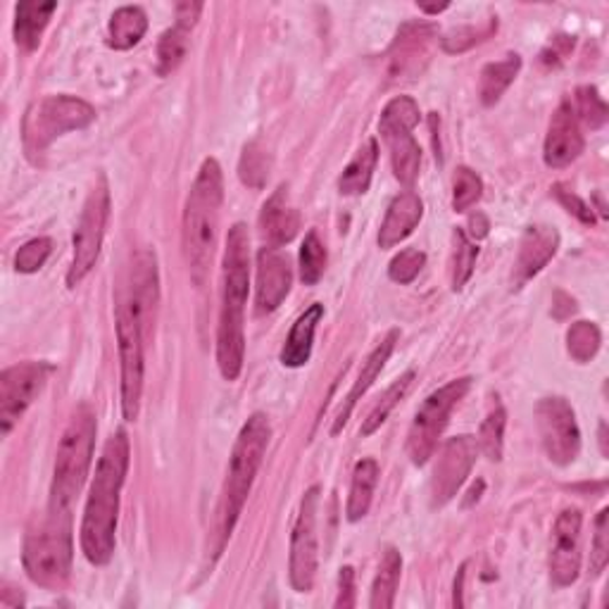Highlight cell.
I'll use <instances>...</instances> for the list:
<instances>
[{"instance_id": "obj_1", "label": "cell", "mask_w": 609, "mask_h": 609, "mask_svg": "<svg viewBox=\"0 0 609 609\" xmlns=\"http://www.w3.org/2000/svg\"><path fill=\"white\" fill-rule=\"evenodd\" d=\"M129 457V436L127 432H117L107 438L99 464H95L84 521H81V550L95 566H105L115 555L119 495L127 481Z\"/></svg>"}, {"instance_id": "obj_2", "label": "cell", "mask_w": 609, "mask_h": 609, "mask_svg": "<svg viewBox=\"0 0 609 609\" xmlns=\"http://www.w3.org/2000/svg\"><path fill=\"white\" fill-rule=\"evenodd\" d=\"M251 288V233L245 225H233L221 262V310L217 326V365L221 377L237 381L243 369L245 334L243 314Z\"/></svg>"}, {"instance_id": "obj_3", "label": "cell", "mask_w": 609, "mask_h": 609, "mask_svg": "<svg viewBox=\"0 0 609 609\" xmlns=\"http://www.w3.org/2000/svg\"><path fill=\"white\" fill-rule=\"evenodd\" d=\"M221 205H225V174L219 162L207 158L200 164V172L193 182L186 205H184V257L191 272V279L196 286H203L215 257Z\"/></svg>"}, {"instance_id": "obj_4", "label": "cell", "mask_w": 609, "mask_h": 609, "mask_svg": "<svg viewBox=\"0 0 609 609\" xmlns=\"http://www.w3.org/2000/svg\"><path fill=\"white\" fill-rule=\"evenodd\" d=\"M269 438H272L269 417L262 412H255L251 414V420L243 424L237 443H233L227 483H225V491H221V505H219V538H221L219 550L229 541L233 526H237L241 517L248 495L253 491L255 476L260 472L262 460H265Z\"/></svg>"}, {"instance_id": "obj_5", "label": "cell", "mask_w": 609, "mask_h": 609, "mask_svg": "<svg viewBox=\"0 0 609 609\" xmlns=\"http://www.w3.org/2000/svg\"><path fill=\"white\" fill-rule=\"evenodd\" d=\"M74 538H72V509L50 507L38 526L24 538V572L36 586L60 590L72 574Z\"/></svg>"}, {"instance_id": "obj_6", "label": "cell", "mask_w": 609, "mask_h": 609, "mask_svg": "<svg viewBox=\"0 0 609 609\" xmlns=\"http://www.w3.org/2000/svg\"><path fill=\"white\" fill-rule=\"evenodd\" d=\"M95 432H99V424H95L93 410L89 405H79L60 438L58 455H55L50 507L72 509L93 462Z\"/></svg>"}, {"instance_id": "obj_7", "label": "cell", "mask_w": 609, "mask_h": 609, "mask_svg": "<svg viewBox=\"0 0 609 609\" xmlns=\"http://www.w3.org/2000/svg\"><path fill=\"white\" fill-rule=\"evenodd\" d=\"M95 119L91 103L77 99V95H48V99L34 103L24 115L22 143L26 158L36 162L44 156L48 146L69 131L87 129Z\"/></svg>"}, {"instance_id": "obj_8", "label": "cell", "mask_w": 609, "mask_h": 609, "mask_svg": "<svg viewBox=\"0 0 609 609\" xmlns=\"http://www.w3.org/2000/svg\"><path fill=\"white\" fill-rule=\"evenodd\" d=\"M420 124V105L410 95H395V99L383 107L379 119L381 138L391 150L393 174L403 186L412 188L420 179L422 168V150L414 141L412 129Z\"/></svg>"}, {"instance_id": "obj_9", "label": "cell", "mask_w": 609, "mask_h": 609, "mask_svg": "<svg viewBox=\"0 0 609 609\" xmlns=\"http://www.w3.org/2000/svg\"><path fill=\"white\" fill-rule=\"evenodd\" d=\"M469 389H472V379L469 377L452 379L424 400L417 414H414V422L407 434V455L412 464L424 467L432 460L438 438L448 426L450 412L460 405V400L469 393Z\"/></svg>"}, {"instance_id": "obj_10", "label": "cell", "mask_w": 609, "mask_h": 609, "mask_svg": "<svg viewBox=\"0 0 609 609\" xmlns=\"http://www.w3.org/2000/svg\"><path fill=\"white\" fill-rule=\"evenodd\" d=\"M110 207H113L110 205V186L105 174H101L93 191L89 193L74 231V255H72V265H69L67 272L69 288H77L81 281H84L91 274V269L95 267V262H99L103 239L107 231V221H110Z\"/></svg>"}, {"instance_id": "obj_11", "label": "cell", "mask_w": 609, "mask_h": 609, "mask_svg": "<svg viewBox=\"0 0 609 609\" xmlns=\"http://www.w3.org/2000/svg\"><path fill=\"white\" fill-rule=\"evenodd\" d=\"M117 345H119V374H122V414L127 422L138 420L143 395V334L136 317L124 302L115 308Z\"/></svg>"}, {"instance_id": "obj_12", "label": "cell", "mask_w": 609, "mask_h": 609, "mask_svg": "<svg viewBox=\"0 0 609 609\" xmlns=\"http://www.w3.org/2000/svg\"><path fill=\"white\" fill-rule=\"evenodd\" d=\"M320 486L304 491L298 519L290 536V560L288 576L290 586L298 593H310L317 578V562H320V538H317V515H320Z\"/></svg>"}, {"instance_id": "obj_13", "label": "cell", "mask_w": 609, "mask_h": 609, "mask_svg": "<svg viewBox=\"0 0 609 609\" xmlns=\"http://www.w3.org/2000/svg\"><path fill=\"white\" fill-rule=\"evenodd\" d=\"M536 424L543 450L552 464L566 467L576 462L581 452V432L574 407L566 403V398H543L536 407Z\"/></svg>"}, {"instance_id": "obj_14", "label": "cell", "mask_w": 609, "mask_h": 609, "mask_svg": "<svg viewBox=\"0 0 609 609\" xmlns=\"http://www.w3.org/2000/svg\"><path fill=\"white\" fill-rule=\"evenodd\" d=\"M129 308L136 317L141 334L148 341L156 331L158 322V304H160V272H158V257L148 248L138 251L131 257V267L127 274V286L117 298Z\"/></svg>"}, {"instance_id": "obj_15", "label": "cell", "mask_w": 609, "mask_h": 609, "mask_svg": "<svg viewBox=\"0 0 609 609\" xmlns=\"http://www.w3.org/2000/svg\"><path fill=\"white\" fill-rule=\"evenodd\" d=\"M53 367L48 363H20L0 374V428L8 436L22 414L44 391Z\"/></svg>"}, {"instance_id": "obj_16", "label": "cell", "mask_w": 609, "mask_h": 609, "mask_svg": "<svg viewBox=\"0 0 609 609\" xmlns=\"http://www.w3.org/2000/svg\"><path fill=\"white\" fill-rule=\"evenodd\" d=\"M479 446L474 436H455L443 446L434 476H432V505L443 507L460 493L464 481L476 462Z\"/></svg>"}, {"instance_id": "obj_17", "label": "cell", "mask_w": 609, "mask_h": 609, "mask_svg": "<svg viewBox=\"0 0 609 609\" xmlns=\"http://www.w3.org/2000/svg\"><path fill=\"white\" fill-rule=\"evenodd\" d=\"M581 524L584 517L576 507H566L552 526L550 578L558 588L576 584L581 574Z\"/></svg>"}, {"instance_id": "obj_18", "label": "cell", "mask_w": 609, "mask_h": 609, "mask_svg": "<svg viewBox=\"0 0 609 609\" xmlns=\"http://www.w3.org/2000/svg\"><path fill=\"white\" fill-rule=\"evenodd\" d=\"M436 34V26L426 22H407L400 26L389 50V77L393 81L417 79L432 55Z\"/></svg>"}, {"instance_id": "obj_19", "label": "cell", "mask_w": 609, "mask_h": 609, "mask_svg": "<svg viewBox=\"0 0 609 609\" xmlns=\"http://www.w3.org/2000/svg\"><path fill=\"white\" fill-rule=\"evenodd\" d=\"M584 134H581L574 107L570 101H562L550 119V129L545 136V164L552 170L570 168L574 160H578L581 152H584Z\"/></svg>"}, {"instance_id": "obj_20", "label": "cell", "mask_w": 609, "mask_h": 609, "mask_svg": "<svg viewBox=\"0 0 609 609\" xmlns=\"http://www.w3.org/2000/svg\"><path fill=\"white\" fill-rule=\"evenodd\" d=\"M294 267L279 248L265 245L257 253V310L274 312L290 294Z\"/></svg>"}, {"instance_id": "obj_21", "label": "cell", "mask_w": 609, "mask_h": 609, "mask_svg": "<svg viewBox=\"0 0 609 609\" xmlns=\"http://www.w3.org/2000/svg\"><path fill=\"white\" fill-rule=\"evenodd\" d=\"M558 248L560 233L555 227L536 225L526 229L515 265V288H521L526 281L533 279V276L558 255Z\"/></svg>"}, {"instance_id": "obj_22", "label": "cell", "mask_w": 609, "mask_h": 609, "mask_svg": "<svg viewBox=\"0 0 609 609\" xmlns=\"http://www.w3.org/2000/svg\"><path fill=\"white\" fill-rule=\"evenodd\" d=\"M422 217H424V203L412 188L395 196L391 200L389 212H386V217L381 221V229H379L381 251H389V248L403 243L410 233L420 227Z\"/></svg>"}, {"instance_id": "obj_23", "label": "cell", "mask_w": 609, "mask_h": 609, "mask_svg": "<svg viewBox=\"0 0 609 609\" xmlns=\"http://www.w3.org/2000/svg\"><path fill=\"white\" fill-rule=\"evenodd\" d=\"M288 188L279 186L276 188L269 200L262 205L260 215V229L262 237L269 243V248H281L296 239V233L300 229V215L294 205L288 203Z\"/></svg>"}, {"instance_id": "obj_24", "label": "cell", "mask_w": 609, "mask_h": 609, "mask_svg": "<svg viewBox=\"0 0 609 609\" xmlns=\"http://www.w3.org/2000/svg\"><path fill=\"white\" fill-rule=\"evenodd\" d=\"M398 338H400V331L393 329L391 334L386 336V338L377 345V348L371 351V355L367 357V363L363 365V371H359L357 381L353 383V389H351L348 398H345V403L341 405V410H338V414H336V422H334V426H331V436H338V434H341V428H343L345 424H348L355 405H357L359 400H363V395L371 389V383L377 381V377L381 374V369L386 367V363H389V357H391V353H393V348H395Z\"/></svg>"}, {"instance_id": "obj_25", "label": "cell", "mask_w": 609, "mask_h": 609, "mask_svg": "<svg viewBox=\"0 0 609 609\" xmlns=\"http://www.w3.org/2000/svg\"><path fill=\"white\" fill-rule=\"evenodd\" d=\"M322 317H324V304H320V302L310 304V308L298 317L294 329H290L286 343H284V348H281V365L284 367L298 369V367H304L310 363L314 331H317V324L322 322Z\"/></svg>"}, {"instance_id": "obj_26", "label": "cell", "mask_w": 609, "mask_h": 609, "mask_svg": "<svg viewBox=\"0 0 609 609\" xmlns=\"http://www.w3.org/2000/svg\"><path fill=\"white\" fill-rule=\"evenodd\" d=\"M58 10V3H38V0H24L15 8V44L22 50H36L41 44V36H44L46 26L53 18V12Z\"/></svg>"}, {"instance_id": "obj_27", "label": "cell", "mask_w": 609, "mask_h": 609, "mask_svg": "<svg viewBox=\"0 0 609 609\" xmlns=\"http://www.w3.org/2000/svg\"><path fill=\"white\" fill-rule=\"evenodd\" d=\"M379 162V143L377 138H369V141L355 152V158L348 162V168L343 170L338 179V191L343 196H363L369 191L374 170H377Z\"/></svg>"}, {"instance_id": "obj_28", "label": "cell", "mask_w": 609, "mask_h": 609, "mask_svg": "<svg viewBox=\"0 0 609 609\" xmlns=\"http://www.w3.org/2000/svg\"><path fill=\"white\" fill-rule=\"evenodd\" d=\"M148 32V18L138 5L117 8L107 24V46L115 50H129Z\"/></svg>"}, {"instance_id": "obj_29", "label": "cell", "mask_w": 609, "mask_h": 609, "mask_svg": "<svg viewBox=\"0 0 609 609\" xmlns=\"http://www.w3.org/2000/svg\"><path fill=\"white\" fill-rule=\"evenodd\" d=\"M379 483V464L377 460H359L353 469V483H351V495H348V507H345V515L348 521H359L369 515V507L374 501V491H377Z\"/></svg>"}, {"instance_id": "obj_30", "label": "cell", "mask_w": 609, "mask_h": 609, "mask_svg": "<svg viewBox=\"0 0 609 609\" xmlns=\"http://www.w3.org/2000/svg\"><path fill=\"white\" fill-rule=\"evenodd\" d=\"M521 69V58L517 53L505 55L503 60L491 62L481 69V79H479V95L483 105H495L497 101L503 99V93L512 87V81L517 79Z\"/></svg>"}, {"instance_id": "obj_31", "label": "cell", "mask_w": 609, "mask_h": 609, "mask_svg": "<svg viewBox=\"0 0 609 609\" xmlns=\"http://www.w3.org/2000/svg\"><path fill=\"white\" fill-rule=\"evenodd\" d=\"M400 576H403V558H400V552L395 548H386L377 578H374L371 584V598H369L371 609H391L395 605Z\"/></svg>"}, {"instance_id": "obj_32", "label": "cell", "mask_w": 609, "mask_h": 609, "mask_svg": "<svg viewBox=\"0 0 609 609\" xmlns=\"http://www.w3.org/2000/svg\"><path fill=\"white\" fill-rule=\"evenodd\" d=\"M505 424H507V412L501 403V398H493L491 410L483 420L481 428H479V438L476 446L479 450L489 457L491 462H501L503 460V446H505Z\"/></svg>"}, {"instance_id": "obj_33", "label": "cell", "mask_w": 609, "mask_h": 609, "mask_svg": "<svg viewBox=\"0 0 609 609\" xmlns=\"http://www.w3.org/2000/svg\"><path fill=\"white\" fill-rule=\"evenodd\" d=\"M412 381H414V371H405L403 377H400L398 381H393L389 389H386V393L379 398V403L374 405L371 412L367 414V420H365L363 428H359V434L367 438L374 432H379V428L386 424V420H389V414L398 407L400 400H403L405 393L410 391Z\"/></svg>"}, {"instance_id": "obj_34", "label": "cell", "mask_w": 609, "mask_h": 609, "mask_svg": "<svg viewBox=\"0 0 609 609\" xmlns=\"http://www.w3.org/2000/svg\"><path fill=\"white\" fill-rule=\"evenodd\" d=\"M188 36H191V30L184 24H174L172 30H168L160 36V44H158V74L160 77L172 74L174 69L184 62L186 53H188Z\"/></svg>"}, {"instance_id": "obj_35", "label": "cell", "mask_w": 609, "mask_h": 609, "mask_svg": "<svg viewBox=\"0 0 609 609\" xmlns=\"http://www.w3.org/2000/svg\"><path fill=\"white\" fill-rule=\"evenodd\" d=\"M455 251H452V267H450V281L452 290H460L469 279L479 257V245L467 237L464 229H455Z\"/></svg>"}, {"instance_id": "obj_36", "label": "cell", "mask_w": 609, "mask_h": 609, "mask_svg": "<svg viewBox=\"0 0 609 609\" xmlns=\"http://www.w3.org/2000/svg\"><path fill=\"white\" fill-rule=\"evenodd\" d=\"M602 343V334L595 322H576L566 331V351L576 359V363L586 365L598 355Z\"/></svg>"}, {"instance_id": "obj_37", "label": "cell", "mask_w": 609, "mask_h": 609, "mask_svg": "<svg viewBox=\"0 0 609 609\" xmlns=\"http://www.w3.org/2000/svg\"><path fill=\"white\" fill-rule=\"evenodd\" d=\"M272 170L269 152L262 148V143L253 141L243 148V156L239 162V176L245 186L262 188L267 184V176Z\"/></svg>"}, {"instance_id": "obj_38", "label": "cell", "mask_w": 609, "mask_h": 609, "mask_svg": "<svg viewBox=\"0 0 609 609\" xmlns=\"http://www.w3.org/2000/svg\"><path fill=\"white\" fill-rule=\"evenodd\" d=\"M326 269V248L317 237V231H310L300 245V279L304 286H314L324 276Z\"/></svg>"}, {"instance_id": "obj_39", "label": "cell", "mask_w": 609, "mask_h": 609, "mask_svg": "<svg viewBox=\"0 0 609 609\" xmlns=\"http://www.w3.org/2000/svg\"><path fill=\"white\" fill-rule=\"evenodd\" d=\"M483 196L481 176L469 168H457L452 176V210L467 212Z\"/></svg>"}, {"instance_id": "obj_40", "label": "cell", "mask_w": 609, "mask_h": 609, "mask_svg": "<svg viewBox=\"0 0 609 609\" xmlns=\"http://www.w3.org/2000/svg\"><path fill=\"white\" fill-rule=\"evenodd\" d=\"M497 32V18H491L486 22V26H457V30H452L450 34L443 36L440 41V46L446 53L455 55V53H464L469 48H474L476 44H481V41H486L491 38L493 34Z\"/></svg>"}, {"instance_id": "obj_41", "label": "cell", "mask_w": 609, "mask_h": 609, "mask_svg": "<svg viewBox=\"0 0 609 609\" xmlns=\"http://www.w3.org/2000/svg\"><path fill=\"white\" fill-rule=\"evenodd\" d=\"M576 117L584 119L590 129H602L607 122V103L595 87H581L576 91Z\"/></svg>"}, {"instance_id": "obj_42", "label": "cell", "mask_w": 609, "mask_h": 609, "mask_svg": "<svg viewBox=\"0 0 609 609\" xmlns=\"http://www.w3.org/2000/svg\"><path fill=\"white\" fill-rule=\"evenodd\" d=\"M424 265H426V255L422 251H417V248H405L403 253L391 260V265H389L391 281H395L400 286L412 284L424 269Z\"/></svg>"}, {"instance_id": "obj_43", "label": "cell", "mask_w": 609, "mask_h": 609, "mask_svg": "<svg viewBox=\"0 0 609 609\" xmlns=\"http://www.w3.org/2000/svg\"><path fill=\"white\" fill-rule=\"evenodd\" d=\"M53 253V241L41 237V239H32L30 243H24L18 255H15V269L20 274H34L41 267L46 265V260Z\"/></svg>"}, {"instance_id": "obj_44", "label": "cell", "mask_w": 609, "mask_h": 609, "mask_svg": "<svg viewBox=\"0 0 609 609\" xmlns=\"http://www.w3.org/2000/svg\"><path fill=\"white\" fill-rule=\"evenodd\" d=\"M609 509L602 507L595 519V536H593V548H590V572L598 576L605 572L609 564V526H607Z\"/></svg>"}, {"instance_id": "obj_45", "label": "cell", "mask_w": 609, "mask_h": 609, "mask_svg": "<svg viewBox=\"0 0 609 609\" xmlns=\"http://www.w3.org/2000/svg\"><path fill=\"white\" fill-rule=\"evenodd\" d=\"M552 193H555V198L566 207V212H572L574 217H578L584 225H595V215H593V207H588L586 200H581L576 193L566 191L562 184L552 186Z\"/></svg>"}, {"instance_id": "obj_46", "label": "cell", "mask_w": 609, "mask_h": 609, "mask_svg": "<svg viewBox=\"0 0 609 609\" xmlns=\"http://www.w3.org/2000/svg\"><path fill=\"white\" fill-rule=\"evenodd\" d=\"M572 50H574V36L560 34V36L552 38L548 48L541 53V62L548 65V67H558Z\"/></svg>"}, {"instance_id": "obj_47", "label": "cell", "mask_w": 609, "mask_h": 609, "mask_svg": "<svg viewBox=\"0 0 609 609\" xmlns=\"http://www.w3.org/2000/svg\"><path fill=\"white\" fill-rule=\"evenodd\" d=\"M355 570L353 566H341L338 574V595H336V607L338 609H351L355 607Z\"/></svg>"}, {"instance_id": "obj_48", "label": "cell", "mask_w": 609, "mask_h": 609, "mask_svg": "<svg viewBox=\"0 0 609 609\" xmlns=\"http://www.w3.org/2000/svg\"><path fill=\"white\" fill-rule=\"evenodd\" d=\"M200 12H203V3H179L174 10L176 24H184L188 30H193L200 20Z\"/></svg>"}, {"instance_id": "obj_49", "label": "cell", "mask_w": 609, "mask_h": 609, "mask_svg": "<svg viewBox=\"0 0 609 609\" xmlns=\"http://www.w3.org/2000/svg\"><path fill=\"white\" fill-rule=\"evenodd\" d=\"M469 227H472V231H469V233H472L474 243L489 237V219L483 217V215H479V212H476L472 219H469Z\"/></svg>"}, {"instance_id": "obj_50", "label": "cell", "mask_w": 609, "mask_h": 609, "mask_svg": "<svg viewBox=\"0 0 609 609\" xmlns=\"http://www.w3.org/2000/svg\"><path fill=\"white\" fill-rule=\"evenodd\" d=\"M464 572H467V564L460 566V572H457V578H455V605H464L462 600V586H464Z\"/></svg>"}, {"instance_id": "obj_51", "label": "cell", "mask_w": 609, "mask_h": 609, "mask_svg": "<svg viewBox=\"0 0 609 609\" xmlns=\"http://www.w3.org/2000/svg\"><path fill=\"white\" fill-rule=\"evenodd\" d=\"M448 8H450L448 3H440V5H426V3H420V10L426 12V15H438V12L448 10Z\"/></svg>"}, {"instance_id": "obj_52", "label": "cell", "mask_w": 609, "mask_h": 609, "mask_svg": "<svg viewBox=\"0 0 609 609\" xmlns=\"http://www.w3.org/2000/svg\"><path fill=\"white\" fill-rule=\"evenodd\" d=\"M600 450H602L605 457L609 455V452H607V424H605V422L600 424Z\"/></svg>"}]
</instances>
